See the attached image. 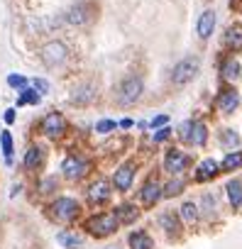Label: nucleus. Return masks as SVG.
<instances>
[{
	"label": "nucleus",
	"instance_id": "1",
	"mask_svg": "<svg viewBox=\"0 0 242 249\" xmlns=\"http://www.w3.org/2000/svg\"><path fill=\"white\" fill-rule=\"evenodd\" d=\"M86 227H88V232H91L93 237H108V234L117 232L120 220H117L115 213H98V215H93V217L86 222Z\"/></svg>",
	"mask_w": 242,
	"mask_h": 249
},
{
	"label": "nucleus",
	"instance_id": "2",
	"mask_svg": "<svg viewBox=\"0 0 242 249\" xmlns=\"http://www.w3.org/2000/svg\"><path fill=\"white\" fill-rule=\"evenodd\" d=\"M196 76H198V59L188 56V59H184V61L176 64V69H174V73H171V81H174L176 86H186V83H191Z\"/></svg>",
	"mask_w": 242,
	"mask_h": 249
},
{
	"label": "nucleus",
	"instance_id": "3",
	"mask_svg": "<svg viewBox=\"0 0 242 249\" xmlns=\"http://www.w3.org/2000/svg\"><path fill=\"white\" fill-rule=\"evenodd\" d=\"M142 90H145V86H142V81L137 78V76H130V78H125L123 83H120V88H117V100L123 103V105H132L140 95H142Z\"/></svg>",
	"mask_w": 242,
	"mask_h": 249
},
{
	"label": "nucleus",
	"instance_id": "4",
	"mask_svg": "<svg viewBox=\"0 0 242 249\" xmlns=\"http://www.w3.org/2000/svg\"><path fill=\"white\" fill-rule=\"evenodd\" d=\"M52 215L59 220V222H71L76 215H78V203L74 198H56L52 203Z\"/></svg>",
	"mask_w": 242,
	"mask_h": 249
},
{
	"label": "nucleus",
	"instance_id": "5",
	"mask_svg": "<svg viewBox=\"0 0 242 249\" xmlns=\"http://www.w3.org/2000/svg\"><path fill=\"white\" fill-rule=\"evenodd\" d=\"M66 56H69V49L64 42H47L42 47V61L47 66H59L66 61Z\"/></svg>",
	"mask_w": 242,
	"mask_h": 249
},
{
	"label": "nucleus",
	"instance_id": "6",
	"mask_svg": "<svg viewBox=\"0 0 242 249\" xmlns=\"http://www.w3.org/2000/svg\"><path fill=\"white\" fill-rule=\"evenodd\" d=\"M42 130L47 137H59L64 130H66V120L61 112H49L44 120H42Z\"/></svg>",
	"mask_w": 242,
	"mask_h": 249
},
{
	"label": "nucleus",
	"instance_id": "7",
	"mask_svg": "<svg viewBox=\"0 0 242 249\" xmlns=\"http://www.w3.org/2000/svg\"><path fill=\"white\" fill-rule=\"evenodd\" d=\"M132 178H135V166L132 164H123L117 171H115V176H112V186H115V191H128L130 186H132Z\"/></svg>",
	"mask_w": 242,
	"mask_h": 249
},
{
	"label": "nucleus",
	"instance_id": "8",
	"mask_svg": "<svg viewBox=\"0 0 242 249\" xmlns=\"http://www.w3.org/2000/svg\"><path fill=\"white\" fill-rule=\"evenodd\" d=\"M86 169H88V164L81 157H66L64 164H61V171H64L66 178H78V176L86 174Z\"/></svg>",
	"mask_w": 242,
	"mask_h": 249
},
{
	"label": "nucleus",
	"instance_id": "9",
	"mask_svg": "<svg viewBox=\"0 0 242 249\" xmlns=\"http://www.w3.org/2000/svg\"><path fill=\"white\" fill-rule=\"evenodd\" d=\"M164 166H167V171L179 174V171H184L188 166V157L184 152H179V149H169L167 152V159H164Z\"/></svg>",
	"mask_w": 242,
	"mask_h": 249
},
{
	"label": "nucleus",
	"instance_id": "10",
	"mask_svg": "<svg viewBox=\"0 0 242 249\" xmlns=\"http://www.w3.org/2000/svg\"><path fill=\"white\" fill-rule=\"evenodd\" d=\"M110 198V183L105 178H98L88 186V200L91 203H105Z\"/></svg>",
	"mask_w": 242,
	"mask_h": 249
},
{
	"label": "nucleus",
	"instance_id": "11",
	"mask_svg": "<svg viewBox=\"0 0 242 249\" xmlns=\"http://www.w3.org/2000/svg\"><path fill=\"white\" fill-rule=\"evenodd\" d=\"M215 30V13L213 10H203V15L198 18V25H196V32L201 39H208Z\"/></svg>",
	"mask_w": 242,
	"mask_h": 249
},
{
	"label": "nucleus",
	"instance_id": "12",
	"mask_svg": "<svg viewBox=\"0 0 242 249\" xmlns=\"http://www.w3.org/2000/svg\"><path fill=\"white\" fill-rule=\"evenodd\" d=\"M215 105H218V110H220L223 115H230V112H235V107L240 105V98H237L235 90H223V93L218 95Z\"/></svg>",
	"mask_w": 242,
	"mask_h": 249
},
{
	"label": "nucleus",
	"instance_id": "13",
	"mask_svg": "<svg viewBox=\"0 0 242 249\" xmlns=\"http://www.w3.org/2000/svg\"><path fill=\"white\" fill-rule=\"evenodd\" d=\"M218 171H220V164H218L215 159H205V161H201V164H198V171H196V181L205 183V181L215 178V176H218Z\"/></svg>",
	"mask_w": 242,
	"mask_h": 249
},
{
	"label": "nucleus",
	"instance_id": "14",
	"mask_svg": "<svg viewBox=\"0 0 242 249\" xmlns=\"http://www.w3.org/2000/svg\"><path fill=\"white\" fill-rule=\"evenodd\" d=\"M140 198H142L145 208L154 205V203L162 198V186H159L157 181H149V183H145V186H142V191H140Z\"/></svg>",
	"mask_w": 242,
	"mask_h": 249
},
{
	"label": "nucleus",
	"instance_id": "15",
	"mask_svg": "<svg viewBox=\"0 0 242 249\" xmlns=\"http://www.w3.org/2000/svg\"><path fill=\"white\" fill-rule=\"evenodd\" d=\"M225 191H227L230 205H232L235 210H242V181L232 178V181H230V183L225 186Z\"/></svg>",
	"mask_w": 242,
	"mask_h": 249
},
{
	"label": "nucleus",
	"instance_id": "16",
	"mask_svg": "<svg viewBox=\"0 0 242 249\" xmlns=\"http://www.w3.org/2000/svg\"><path fill=\"white\" fill-rule=\"evenodd\" d=\"M115 215H117L120 225H130V222H135V220L140 217V210H137L132 203H125V205H120V208L115 210Z\"/></svg>",
	"mask_w": 242,
	"mask_h": 249
},
{
	"label": "nucleus",
	"instance_id": "17",
	"mask_svg": "<svg viewBox=\"0 0 242 249\" xmlns=\"http://www.w3.org/2000/svg\"><path fill=\"white\" fill-rule=\"evenodd\" d=\"M225 47L232 49V52H240L242 49V25H232L225 35Z\"/></svg>",
	"mask_w": 242,
	"mask_h": 249
},
{
	"label": "nucleus",
	"instance_id": "18",
	"mask_svg": "<svg viewBox=\"0 0 242 249\" xmlns=\"http://www.w3.org/2000/svg\"><path fill=\"white\" fill-rule=\"evenodd\" d=\"M86 20H88V10H86L83 3L74 5V8L66 13V22H69V25H83Z\"/></svg>",
	"mask_w": 242,
	"mask_h": 249
},
{
	"label": "nucleus",
	"instance_id": "19",
	"mask_svg": "<svg viewBox=\"0 0 242 249\" xmlns=\"http://www.w3.org/2000/svg\"><path fill=\"white\" fill-rule=\"evenodd\" d=\"M130 249H154V242L147 232H132L130 234Z\"/></svg>",
	"mask_w": 242,
	"mask_h": 249
},
{
	"label": "nucleus",
	"instance_id": "20",
	"mask_svg": "<svg viewBox=\"0 0 242 249\" xmlns=\"http://www.w3.org/2000/svg\"><path fill=\"white\" fill-rule=\"evenodd\" d=\"M208 140V127L203 122H193V127H191V144H196V147H201L203 142Z\"/></svg>",
	"mask_w": 242,
	"mask_h": 249
},
{
	"label": "nucleus",
	"instance_id": "21",
	"mask_svg": "<svg viewBox=\"0 0 242 249\" xmlns=\"http://www.w3.org/2000/svg\"><path fill=\"white\" fill-rule=\"evenodd\" d=\"M159 222H162V227H164L171 237H176L179 230H181V225H179V220H176L174 213H164V215H159Z\"/></svg>",
	"mask_w": 242,
	"mask_h": 249
},
{
	"label": "nucleus",
	"instance_id": "22",
	"mask_svg": "<svg viewBox=\"0 0 242 249\" xmlns=\"http://www.w3.org/2000/svg\"><path fill=\"white\" fill-rule=\"evenodd\" d=\"M56 242L66 249H78L81 247V237L78 234H71V232H59L56 234Z\"/></svg>",
	"mask_w": 242,
	"mask_h": 249
},
{
	"label": "nucleus",
	"instance_id": "23",
	"mask_svg": "<svg viewBox=\"0 0 242 249\" xmlns=\"http://www.w3.org/2000/svg\"><path fill=\"white\" fill-rule=\"evenodd\" d=\"M42 164V149L39 147H30L27 154H25V166L27 169H39Z\"/></svg>",
	"mask_w": 242,
	"mask_h": 249
},
{
	"label": "nucleus",
	"instance_id": "24",
	"mask_svg": "<svg viewBox=\"0 0 242 249\" xmlns=\"http://www.w3.org/2000/svg\"><path fill=\"white\" fill-rule=\"evenodd\" d=\"M0 147H3V157H5V161L13 164V137H10L8 130H5V132H0Z\"/></svg>",
	"mask_w": 242,
	"mask_h": 249
},
{
	"label": "nucleus",
	"instance_id": "25",
	"mask_svg": "<svg viewBox=\"0 0 242 249\" xmlns=\"http://www.w3.org/2000/svg\"><path fill=\"white\" fill-rule=\"evenodd\" d=\"M71 100H74L76 105H83V103H91V100H93V88H91V86H81L78 90H74V95H71Z\"/></svg>",
	"mask_w": 242,
	"mask_h": 249
},
{
	"label": "nucleus",
	"instance_id": "26",
	"mask_svg": "<svg viewBox=\"0 0 242 249\" xmlns=\"http://www.w3.org/2000/svg\"><path fill=\"white\" fill-rule=\"evenodd\" d=\"M220 144H223L225 149H235V147L240 144V135H237L235 130H223V132H220Z\"/></svg>",
	"mask_w": 242,
	"mask_h": 249
},
{
	"label": "nucleus",
	"instance_id": "27",
	"mask_svg": "<svg viewBox=\"0 0 242 249\" xmlns=\"http://www.w3.org/2000/svg\"><path fill=\"white\" fill-rule=\"evenodd\" d=\"M184 186H186L184 178H174V181H169V183L162 188V196H164V198H174V196H179V193L184 191Z\"/></svg>",
	"mask_w": 242,
	"mask_h": 249
},
{
	"label": "nucleus",
	"instance_id": "28",
	"mask_svg": "<svg viewBox=\"0 0 242 249\" xmlns=\"http://www.w3.org/2000/svg\"><path fill=\"white\" fill-rule=\"evenodd\" d=\"M181 220H184L186 225H196V222H198V210H196L193 203H184V205H181Z\"/></svg>",
	"mask_w": 242,
	"mask_h": 249
},
{
	"label": "nucleus",
	"instance_id": "29",
	"mask_svg": "<svg viewBox=\"0 0 242 249\" xmlns=\"http://www.w3.org/2000/svg\"><path fill=\"white\" fill-rule=\"evenodd\" d=\"M240 166H242V152H230L223 159V171H235Z\"/></svg>",
	"mask_w": 242,
	"mask_h": 249
},
{
	"label": "nucleus",
	"instance_id": "30",
	"mask_svg": "<svg viewBox=\"0 0 242 249\" xmlns=\"http://www.w3.org/2000/svg\"><path fill=\"white\" fill-rule=\"evenodd\" d=\"M240 71H242V69H240V64H237L235 59H230V61L223 64V76H225L227 81H235V78L240 76Z\"/></svg>",
	"mask_w": 242,
	"mask_h": 249
},
{
	"label": "nucleus",
	"instance_id": "31",
	"mask_svg": "<svg viewBox=\"0 0 242 249\" xmlns=\"http://www.w3.org/2000/svg\"><path fill=\"white\" fill-rule=\"evenodd\" d=\"M37 105L39 103V90L37 88H25L22 90V95H20V100H18V105Z\"/></svg>",
	"mask_w": 242,
	"mask_h": 249
},
{
	"label": "nucleus",
	"instance_id": "32",
	"mask_svg": "<svg viewBox=\"0 0 242 249\" xmlns=\"http://www.w3.org/2000/svg\"><path fill=\"white\" fill-rule=\"evenodd\" d=\"M191 127H193V120H186L181 127H179V137L184 140V142H188L191 140Z\"/></svg>",
	"mask_w": 242,
	"mask_h": 249
},
{
	"label": "nucleus",
	"instance_id": "33",
	"mask_svg": "<svg viewBox=\"0 0 242 249\" xmlns=\"http://www.w3.org/2000/svg\"><path fill=\"white\" fill-rule=\"evenodd\" d=\"M8 86H13V88H25V86H27V78L13 73V76H8Z\"/></svg>",
	"mask_w": 242,
	"mask_h": 249
},
{
	"label": "nucleus",
	"instance_id": "34",
	"mask_svg": "<svg viewBox=\"0 0 242 249\" xmlns=\"http://www.w3.org/2000/svg\"><path fill=\"white\" fill-rule=\"evenodd\" d=\"M95 130H98L100 135H105V132H112V130H115V122H112V120H100V122L95 124Z\"/></svg>",
	"mask_w": 242,
	"mask_h": 249
},
{
	"label": "nucleus",
	"instance_id": "35",
	"mask_svg": "<svg viewBox=\"0 0 242 249\" xmlns=\"http://www.w3.org/2000/svg\"><path fill=\"white\" fill-rule=\"evenodd\" d=\"M32 86H35L39 93H47V90H49V83H47L44 78H35V81H32Z\"/></svg>",
	"mask_w": 242,
	"mask_h": 249
},
{
	"label": "nucleus",
	"instance_id": "36",
	"mask_svg": "<svg viewBox=\"0 0 242 249\" xmlns=\"http://www.w3.org/2000/svg\"><path fill=\"white\" fill-rule=\"evenodd\" d=\"M167 122H169V115H157L152 120V127H162V124H167Z\"/></svg>",
	"mask_w": 242,
	"mask_h": 249
},
{
	"label": "nucleus",
	"instance_id": "37",
	"mask_svg": "<svg viewBox=\"0 0 242 249\" xmlns=\"http://www.w3.org/2000/svg\"><path fill=\"white\" fill-rule=\"evenodd\" d=\"M169 132H171V130H169L167 124H164V130H159V132L154 135V140H157V142H162V140H167V137H169Z\"/></svg>",
	"mask_w": 242,
	"mask_h": 249
},
{
	"label": "nucleus",
	"instance_id": "38",
	"mask_svg": "<svg viewBox=\"0 0 242 249\" xmlns=\"http://www.w3.org/2000/svg\"><path fill=\"white\" fill-rule=\"evenodd\" d=\"M3 117H5V122H8V124H13V122H15V110H13V107H10V110H5V115H3Z\"/></svg>",
	"mask_w": 242,
	"mask_h": 249
},
{
	"label": "nucleus",
	"instance_id": "39",
	"mask_svg": "<svg viewBox=\"0 0 242 249\" xmlns=\"http://www.w3.org/2000/svg\"><path fill=\"white\" fill-rule=\"evenodd\" d=\"M39 188H42V193H49V188H54V178H49V181H44V183H42Z\"/></svg>",
	"mask_w": 242,
	"mask_h": 249
},
{
	"label": "nucleus",
	"instance_id": "40",
	"mask_svg": "<svg viewBox=\"0 0 242 249\" xmlns=\"http://www.w3.org/2000/svg\"><path fill=\"white\" fill-rule=\"evenodd\" d=\"M120 127H123V130H128V127H132V120H120Z\"/></svg>",
	"mask_w": 242,
	"mask_h": 249
}]
</instances>
